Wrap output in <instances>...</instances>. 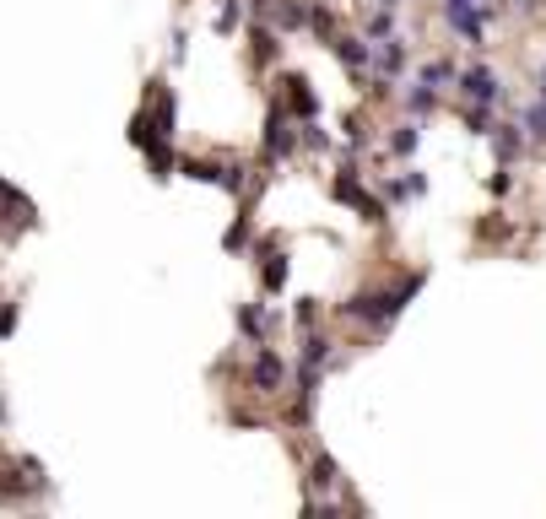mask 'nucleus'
I'll return each instance as SVG.
<instances>
[{"mask_svg": "<svg viewBox=\"0 0 546 519\" xmlns=\"http://www.w3.org/2000/svg\"><path fill=\"white\" fill-rule=\"evenodd\" d=\"M422 287V276H406L401 287H384V292H357L352 303H346V319H368V325H390L395 314L411 303V292Z\"/></svg>", "mask_w": 546, "mask_h": 519, "instance_id": "f257e3e1", "label": "nucleus"}, {"mask_svg": "<svg viewBox=\"0 0 546 519\" xmlns=\"http://www.w3.org/2000/svg\"><path fill=\"white\" fill-rule=\"evenodd\" d=\"M455 82H460V92L471 103H482V109H498L503 103V82L487 71V65H471V71H455Z\"/></svg>", "mask_w": 546, "mask_h": 519, "instance_id": "f03ea898", "label": "nucleus"}, {"mask_svg": "<svg viewBox=\"0 0 546 519\" xmlns=\"http://www.w3.org/2000/svg\"><path fill=\"white\" fill-rule=\"evenodd\" d=\"M336 201H341V206H352L363 222H384V201L363 190V179H357V173H341V179H336Z\"/></svg>", "mask_w": 546, "mask_h": 519, "instance_id": "7ed1b4c3", "label": "nucleus"}, {"mask_svg": "<svg viewBox=\"0 0 546 519\" xmlns=\"http://www.w3.org/2000/svg\"><path fill=\"white\" fill-rule=\"evenodd\" d=\"M444 17H449V28H455L465 44H482V28H487V17L471 6V0H444Z\"/></svg>", "mask_w": 546, "mask_h": 519, "instance_id": "20e7f679", "label": "nucleus"}, {"mask_svg": "<svg viewBox=\"0 0 546 519\" xmlns=\"http://www.w3.org/2000/svg\"><path fill=\"white\" fill-rule=\"evenodd\" d=\"M249 379H255V390H260V395H276V390L287 384V363H282L276 352H260V357H255V368H249Z\"/></svg>", "mask_w": 546, "mask_h": 519, "instance_id": "39448f33", "label": "nucleus"}, {"mask_svg": "<svg viewBox=\"0 0 546 519\" xmlns=\"http://www.w3.org/2000/svg\"><path fill=\"white\" fill-rule=\"evenodd\" d=\"M292 141H298V136H292V119H287V114H271V136H265V152H271V157H287Z\"/></svg>", "mask_w": 546, "mask_h": 519, "instance_id": "423d86ee", "label": "nucleus"}, {"mask_svg": "<svg viewBox=\"0 0 546 519\" xmlns=\"http://www.w3.org/2000/svg\"><path fill=\"white\" fill-rule=\"evenodd\" d=\"M492 146H498L503 163H514V157L525 152V136H519V125H492Z\"/></svg>", "mask_w": 546, "mask_h": 519, "instance_id": "0eeeda50", "label": "nucleus"}, {"mask_svg": "<svg viewBox=\"0 0 546 519\" xmlns=\"http://www.w3.org/2000/svg\"><path fill=\"white\" fill-rule=\"evenodd\" d=\"M417 146H422V125H417V119H411V125H395V136H390V152L395 157H411Z\"/></svg>", "mask_w": 546, "mask_h": 519, "instance_id": "6e6552de", "label": "nucleus"}, {"mask_svg": "<svg viewBox=\"0 0 546 519\" xmlns=\"http://www.w3.org/2000/svg\"><path fill=\"white\" fill-rule=\"evenodd\" d=\"M271 22H276V28H303V6H298V0H276Z\"/></svg>", "mask_w": 546, "mask_h": 519, "instance_id": "1a4fd4ad", "label": "nucleus"}, {"mask_svg": "<svg viewBox=\"0 0 546 519\" xmlns=\"http://www.w3.org/2000/svg\"><path fill=\"white\" fill-rule=\"evenodd\" d=\"M260 255H265V287H271V292H276V287H282V282H287V260H282V255H276V249H271V244H265V249H260Z\"/></svg>", "mask_w": 546, "mask_h": 519, "instance_id": "9d476101", "label": "nucleus"}, {"mask_svg": "<svg viewBox=\"0 0 546 519\" xmlns=\"http://www.w3.org/2000/svg\"><path fill=\"white\" fill-rule=\"evenodd\" d=\"M525 136H530V141H546V98H536V103L525 109Z\"/></svg>", "mask_w": 546, "mask_h": 519, "instance_id": "9b49d317", "label": "nucleus"}, {"mask_svg": "<svg viewBox=\"0 0 546 519\" xmlns=\"http://www.w3.org/2000/svg\"><path fill=\"white\" fill-rule=\"evenodd\" d=\"M309 471H314V476H309L314 487H325V492L336 487V460H330V455H314V465H309Z\"/></svg>", "mask_w": 546, "mask_h": 519, "instance_id": "f8f14e48", "label": "nucleus"}, {"mask_svg": "<svg viewBox=\"0 0 546 519\" xmlns=\"http://www.w3.org/2000/svg\"><path fill=\"white\" fill-rule=\"evenodd\" d=\"M444 82H455V65H449V60H433L428 71H422V87H444Z\"/></svg>", "mask_w": 546, "mask_h": 519, "instance_id": "ddd939ff", "label": "nucleus"}, {"mask_svg": "<svg viewBox=\"0 0 546 519\" xmlns=\"http://www.w3.org/2000/svg\"><path fill=\"white\" fill-rule=\"evenodd\" d=\"M465 125H471L476 136H492V109H482V103H476V109H465Z\"/></svg>", "mask_w": 546, "mask_h": 519, "instance_id": "4468645a", "label": "nucleus"}, {"mask_svg": "<svg viewBox=\"0 0 546 519\" xmlns=\"http://www.w3.org/2000/svg\"><path fill=\"white\" fill-rule=\"evenodd\" d=\"M390 28H395L390 6H384V11H374V17H368V38H390Z\"/></svg>", "mask_w": 546, "mask_h": 519, "instance_id": "2eb2a0df", "label": "nucleus"}, {"mask_svg": "<svg viewBox=\"0 0 546 519\" xmlns=\"http://www.w3.org/2000/svg\"><path fill=\"white\" fill-rule=\"evenodd\" d=\"M406 103H411V114L422 119V114H433V103H438V98H433V87H417V92H411Z\"/></svg>", "mask_w": 546, "mask_h": 519, "instance_id": "dca6fc26", "label": "nucleus"}, {"mask_svg": "<svg viewBox=\"0 0 546 519\" xmlns=\"http://www.w3.org/2000/svg\"><path fill=\"white\" fill-rule=\"evenodd\" d=\"M11 325H17V309L6 303V309H0V336H11Z\"/></svg>", "mask_w": 546, "mask_h": 519, "instance_id": "f3484780", "label": "nucleus"}, {"mask_svg": "<svg viewBox=\"0 0 546 519\" xmlns=\"http://www.w3.org/2000/svg\"><path fill=\"white\" fill-rule=\"evenodd\" d=\"M541 98H546V65H541Z\"/></svg>", "mask_w": 546, "mask_h": 519, "instance_id": "a211bd4d", "label": "nucleus"}]
</instances>
